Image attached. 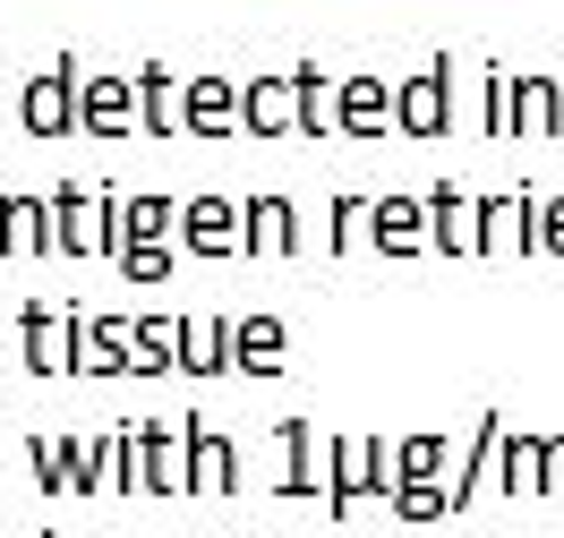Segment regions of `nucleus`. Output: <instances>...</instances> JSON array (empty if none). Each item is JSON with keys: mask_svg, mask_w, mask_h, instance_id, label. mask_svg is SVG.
<instances>
[{"mask_svg": "<svg viewBox=\"0 0 564 538\" xmlns=\"http://www.w3.org/2000/svg\"><path fill=\"white\" fill-rule=\"evenodd\" d=\"M197 240H206V249H214V240H231V222H223V206H197Z\"/></svg>", "mask_w": 564, "mask_h": 538, "instance_id": "f257e3e1", "label": "nucleus"}]
</instances>
